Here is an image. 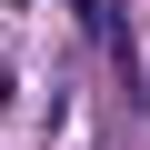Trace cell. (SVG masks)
Wrapping results in <instances>:
<instances>
[{
	"label": "cell",
	"mask_w": 150,
	"mask_h": 150,
	"mask_svg": "<svg viewBox=\"0 0 150 150\" xmlns=\"http://www.w3.org/2000/svg\"><path fill=\"white\" fill-rule=\"evenodd\" d=\"M80 20L100 30V50H110V70H120V90L140 100V50H130V20H120V0H80Z\"/></svg>",
	"instance_id": "1"
}]
</instances>
